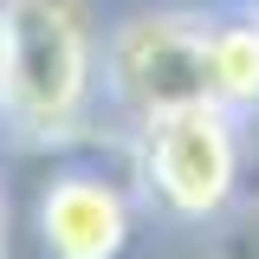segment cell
Here are the masks:
<instances>
[{"mask_svg": "<svg viewBox=\"0 0 259 259\" xmlns=\"http://www.w3.org/2000/svg\"><path fill=\"white\" fill-rule=\"evenodd\" d=\"M207 7H136L104 26L97 46V97L130 130H143L162 110L214 104L207 97Z\"/></svg>", "mask_w": 259, "mask_h": 259, "instance_id": "2", "label": "cell"}, {"mask_svg": "<svg viewBox=\"0 0 259 259\" xmlns=\"http://www.w3.org/2000/svg\"><path fill=\"white\" fill-rule=\"evenodd\" d=\"M32 240L39 259H130L136 207L104 168H59L32 201Z\"/></svg>", "mask_w": 259, "mask_h": 259, "instance_id": "4", "label": "cell"}, {"mask_svg": "<svg viewBox=\"0 0 259 259\" xmlns=\"http://www.w3.org/2000/svg\"><path fill=\"white\" fill-rule=\"evenodd\" d=\"M240 117L221 104H182L136 130V182L182 227H207L214 214H227V201L240 194Z\"/></svg>", "mask_w": 259, "mask_h": 259, "instance_id": "3", "label": "cell"}, {"mask_svg": "<svg viewBox=\"0 0 259 259\" xmlns=\"http://www.w3.org/2000/svg\"><path fill=\"white\" fill-rule=\"evenodd\" d=\"M246 7H253V13H259V0H246Z\"/></svg>", "mask_w": 259, "mask_h": 259, "instance_id": "6", "label": "cell"}, {"mask_svg": "<svg viewBox=\"0 0 259 259\" xmlns=\"http://www.w3.org/2000/svg\"><path fill=\"white\" fill-rule=\"evenodd\" d=\"M207 97L233 110V117H253L259 110V13H214L207 26Z\"/></svg>", "mask_w": 259, "mask_h": 259, "instance_id": "5", "label": "cell"}, {"mask_svg": "<svg viewBox=\"0 0 259 259\" xmlns=\"http://www.w3.org/2000/svg\"><path fill=\"white\" fill-rule=\"evenodd\" d=\"M91 0H0V130L13 143H71L97 110Z\"/></svg>", "mask_w": 259, "mask_h": 259, "instance_id": "1", "label": "cell"}]
</instances>
